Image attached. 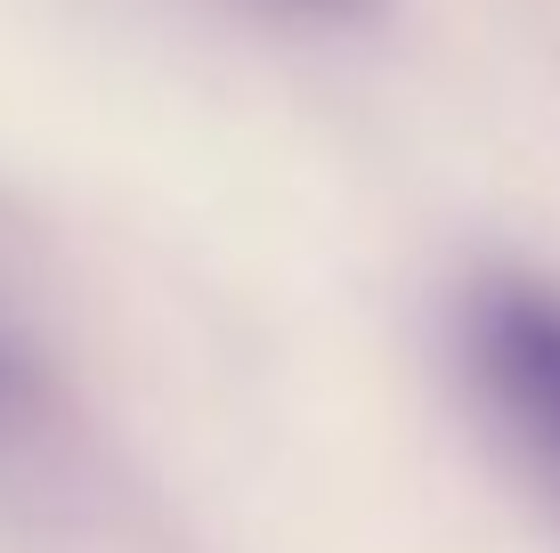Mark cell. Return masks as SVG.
<instances>
[{"instance_id":"6da1fadb","label":"cell","mask_w":560,"mask_h":553,"mask_svg":"<svg viewBox=\"0 0 560 553\" xmlns=\"http://www.w3.org/2000/svg\"><path fill=\"white\" fill-rule=\"evenodd\" d=\"M471 367L495 415L560 472V293L536 277H495L471 293Z\"/></svg>"},{"instance_id":"7a4b0ae2","label":"cell","mask_w":560,"mask_h":553,"mask_svg":"<svg viewBox=\"0 0 560 553\" xmlns=\"http://www.w3.org/2000/svg\"><path fill=\"white\" fill-rule=\"evenodd\" d=\"M33 407H42V367H33L25 334L0 318V448H9L16 431L33 424Z\"/></svg>"},{"instance_id":"3957f363","label":"cell","mask_w":560,"mask_h":553,"mask_svg":"<svg viewBox=\"0 0 560 553\" xmlns=\"http://www.w3.org/2000/svg\"><path fill=\"white\" fill-rule=\"evenodd\" d=\"M268 9L284 16H308V25H374L390 0H268Z\"/></svg>"}]
</instances>
